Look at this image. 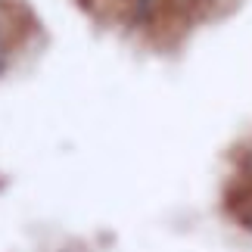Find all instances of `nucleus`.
<instances>
[{
	"label": "nucleus",
	"mask_w": 252,
	"mask_h": 252,
	"mask_svg": "<svg viewBox=\"0 0 252 252\" xmlns=\"http://www.w3.org/2000/svg\"><path fill=\"white\" fill-rule=\"evenodd\" d=\"M168 0H125L119 22L131 32H156L165 22Z\"/></svg>",
	"instance_id": "obj_1"
},
{
	"label": "nucleus",
	"mask_w": 252,
	"mask_h": 252,
	"mask_svg": "<svg viewBox=\"0 0 252 252\" xmlns=\"http://www.w3.org/2000/svg\"><path fill=\"white\" fill-rule=\"evenodd\" d=\"M227 3H234V0H196V13L202 19V16H212L218 6H227Z\"/></svg>",
	"instance_id": "obj_2"
}]
</instances>
